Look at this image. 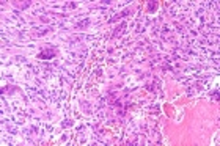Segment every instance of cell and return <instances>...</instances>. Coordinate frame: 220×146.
I'll return each mask as SVG.
<instances>
[{
	"label": "cell",
	"instance_id": "cell-1",
	"mask_svg": "<svg viewBox=\"0 0 220 146\" xmlns=\"http://www.w3.org/2000/svg\"><path fill=\"white\" fill-rule=\"evenodd\" d=\"M38 57H39V58H52V57H55V50H52V49H49V50H43Z\"/></svg>",
	"mask_w": 220,
	"mask_h": 146
}]
</instances>
